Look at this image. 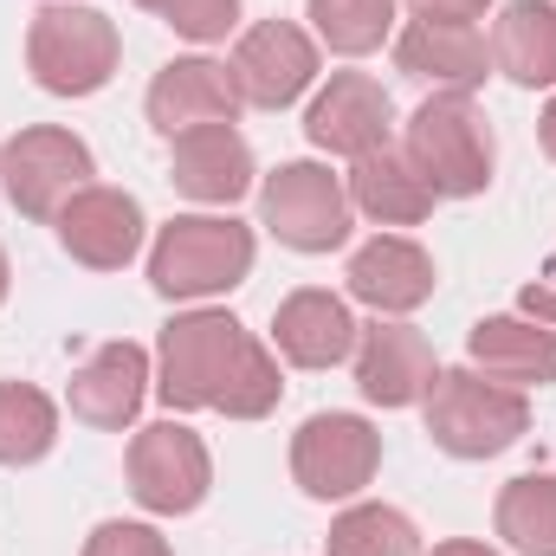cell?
Masks as SVG:
<instances>
[{
    "instance_id": "cell-11",
    "label": "cell",
    "mask_w": 556,
    "mask_h": 556,
    "mask_svg": "<svg viewBox=\"0 0 556 556\" xmlns=\"http://www.w3.org/2000/svg\"><path fill=\"white\" fill-rule=\"evenodd\" d=\"M304 137L324 155L363 162V155L389 149V137H395V98L369 72H330V85L304 111Z\"/></svg>"
},
{
    "instance_id": "cell-19",
    "label": "cell",
    "mask_w": 556,
    "mask_h": 556,
    "mask_svg": "<svg viewBox=\"0 0 556 556\" xmlns=\"http://www.w3.org/2000/svg\"><path fill=\"white\" fill-rule=\"evenodd\" d=\"M356 337H363L356 311L337 291H324V285L291 291L273 311V350L291 369H337V363L356 356Z\"/></svg>"
},
{
    "instance_id": "cell-23",
    "label": "cell",
    "mask_w": 556,
    "mask_h": 556,
    "mask_svg": "<svg viewBox=\"0 0 556 556\" xmlns=\"http://www.w3.org/2000/svg\"><path fill=\"white\" fill-rule=\"evenodd\" d=\"M492 531L511 556H556V472H518L492 505Z\"/></svg>"
},
{
    "instance_id": "cell-9",
    "label": "cell",
    "mask_w": 556,
    "mask_h": 556,
    "mask_svg": "<svg viewBox=\"0 0 556 556\" xmlns=\"http://www.w3.org/2000/svg\"><path fill=\"white\" fill-rule=\"evenodd\" d=\"M91 175H98L91 142L59 130V124H33V130L0 142V194L26 220H59V207L78 188H91Z\"/></svg>"
},
{
    "instance_id": "cell-10",
    "label": "cell",
    "mask_w": 556,
    "mask_h": 556,
    "mask_svg": "<svg viewBox=\"0 0 556 556\" xmlns=\"http://www.w3.org/2000/svg\"><path fill=\"white\" fill-rule=\"evenodd\" d=\"M227 72H233L240 104H253V111H285V104H298V98L317 85V39H311L298 20H260V26H247V33L233 39Z\"/></svg>"
},
{
    "instance_id": "cell-25",
    "label": "cell",
    "mask_w": 556,
    "mask_h": 556,
    "mask_svg": "<svg viewBox=\"0 0 556 556\" xmlns=\"http://www.w3.org/2000/svg\"><path fill=\"white\" fill-rule=\"evenodd\" d=\"M324 556H427L420 551V531L408 511L395 505H376V498H356L330 518V538Z\"/></svg>"
},
{
    "instance_id": "cell-28",
    "label": "cell",
    "mask_w": 556,
    "mask_h": 556,
    "mask_svg": "<svg viewBox=\"0 0 556 556\" xmlns=\"http://www.w3.org/2000/svg\"><path fill=\"white\" fill-rule=\"evenodd\" d=\"M85 556H175L168 538L155 525H137V518H104L91 538H85Z\"/></svg>"
},
{
    "instance_id": "cell-31",
    "label": "cell",
    "mask_w": 556,
    "mask_h": 556,
    "mask_svg": "<svg viewBox=\"0 0 556 556\" xmlns=\"http://www.w3.org/2000/svg\"><path fill=\"white\" fill-rule=\"evenodd\" d=\"M427 556H505V551H492V544H472V538H446V544H433Z\"/></svg>"
},
{
    "instance_id": "cell-4",
    "label": "cell",
    "mask_w": 556,
    "mask_h": 556,
    "mask_svg": "<svg viewBox=\"0 0 556 556\" xmlns=\"http://www.w3.org/2000/svg\"><path fill=\"white\" fill-rule=\"evenodd\" d=\"M420 415H427V440L446 459H498L531 433V395L505 389V382H492L466 363V369L433 376Z\"/></svg>"
},
{
    "instance_id": "cell-6",
    "label": "cell",
    "mask_w": 556,
    "mask_h": 556,
    "mask_svg": "<svg viewBox=\"0 0 556 556\" xmlns=\"http://www.w3.org/2000/svg\"><path fill=\"white\" fill-rule=\"evenodd\" d=\"M260 227L291 253H337L356 227V207L343 175L324 162H278L273 175H260Z\"/></svg>"
},
{
    "instance_id": "cell-30",
    "label": "cell",
    "mask_w": 556,
    "mask_h": 556,
    "mask_svg": "<svg viewBox=\"0 0 556 556\" xmlns=\"http://www.w3.org/2000/svg\"><path fill=\"white\" fill-rule=\"evenodd\" d=\"M485 7H492V0H408L415 20H459V26L485 20Z\"/></svg>"
},
{
    "instance_id": "cell-20",
    "label": "cell",
    "mask_w": 556,
    "mask_h": 556,
    "mask_svg": "<svg viewBox=\"0 0 556 556\" xmlns=\"http://www.w3.org/2000/svg\"><path fill=\"white\" fill-rule=\"evenodd\" d=\"M466 363L505 389H551L556 382V330L525 317V311H505V317H479L466 330Z\"/></svg>"
},
{
    "instance_id": "cell-15",
    "label": "cell",
    "mask_w": 556,
    "mask_h": 556,
    "mask_svg": "<svg viewBox=\"0 0 556 556\" xmlns=\"http://www.w3.org/2000/svg\"><path fill=\"white\" fill-rule=\"evenodd\" d=\"M149 389H155V356L142 343H130V337H117V343H98L72 369L65 408L85 420V427H98V433H124L142 415Z\"/></svg>"
},
{
    "instance_id": "cell-24",
    "label": "cell",
    "mask_w": 556,
    "mask_h": 556,
    "mask_svg": "<svg viewBox=\"0 0 556 556\" xmlns=\"http://www.w3.org/2000/svg\"><path fill=\"white\" fill-rule=\"evenodd\" d=\"M395 7L402 0H304L311 39L330 46L337 59H369L395 39Z\"/></svg>"
},
{
    "instance_id": "cell-5",
    "label": "cell",
    "mask_w": 556,
    "mask_h": 556,
    "mask_svg": "<svg viewBox=\"0 0 556 556\" xmlns=\"http://www.w3.org/2000/svg\"><path fill=\"white\" fill-rule=\"evenodd\" d=\"M402 155L420 168V181L440 201H472L492 188V124L466 91H433L415 117L402 124Z\"/></svg>"
},
{
    "instance_id": "cell-13",
    "label": "cell",
    "mask_w": 556,
    "mask_h": 556,
    "mask_svg": "<svg viewBox=\"0 0 556 556\" xmlns=\"http://www.w3.org/2000/svg\"><path fill=\"white\" fill-rule=\"evenodd\" d=\"M155 137H188V130H214V124H240V91H233V72L207 52H188V59H168L142 98Z\"/></svg>"
},
{
    "instance_id": "cell-3",
    "label": "cell",
    "mask_w": 556,
    "mask_h": 556,
    "mask_svg": "<svg viewBox=\"0 0 556 556\" xmlns=\"http://www.w3.org/2000/svg\"><path fill=\"white\" fill-rule=\"evenodd\" d=\"M124 65V33L111 13L85 0H46L26 20V72L52 98H91L117 78Z\"/></svg>"
},
{
    "instance_id": "cell-7",
    "label": "cell",
    "mask_w": 556,
    "mask_h": 556,
    "mask_svg": "<svg viewBox=\"0 0 556 556\" xmlns=\"http://www.w3.org/2000/svg\"><path fill=\"white\" fill-rule=\"evenodd\" d=\"M130 498H137L149 518H188L207 505L214 492V459H207V440L181 420H149L130 433Z\"/></svg>"
},
{
    "instance_id": "cell-18",
    "label": "cell",
    "mask_w": 556,
    "mask_h": 556,
    "mask_svg": "<svg viewBox=\"0 0 556 556\" xmlns=\"http://www.w3.org/2000/svg\"><path fill=\"white\" fill-rule=\"evenodd\" d=\"M168 181H175V194H188L201 207H233L240 194L260 188V162H253V142L240 137L233 124H214V130L175 137Z\"/></svg>"
},
{
    "instance_id": "cell-29",
    "label": "cell",
    "mask_w": 556,
    "mask_h": 556,
    "mask_svg": "<svg viewBox=\"0 0 556 556\" xmlns=\"http://www.w3.org/2000/svg\"><path fill=\"white\" fill-rule=\"evenodd\" d=\"M518 311L556 330V253H551V266H544V273H538L531 285H525V291H518Z\"/></svg>"
},
{
    "instance_id": "cell-16",
    "label": "cell",
    "mask_w": 556,
    "mask_h": 556,
    "mask_svg": "<svg viewBox=\"0 0 556 556\" xmlns=\"http://www.w3.org/2000/svg\"><path fill=\"white\" fill-rule=\"evenodd\" d=\"M395 72H408L433 91H479L492 78V46L479 26H459V20H408L395 26Z\"/></svg>"
},
{
    "instance_id": "cell-21",
    "label": "cell",
    "mask_w": 556,
    "mask_h": 556,
    "mask_svg": "<svg viewBox=\"0 0 556 556\" xmlns=\"http://www.w3.org/2000/svg\"><path fill=\"white\" fill-rule=\"evenodd\" d=\"M485 46L518 91H556V0H505Z\"/></svg>"
},
{
    "instance_id": "cell-14",
    "label": "cell",
    "mask_w": 556,
    "mask_h": 556,
    "mask_svg": "<svg viewBox=\"0 0 556 556\" xmlns=\"http://www.w3.org/2000/svg\"><path fill=\"white\" fill-rule=\"evenodd\" d=\"M59 247L78 260V266H91V273H124L130 260L142 253V201L130 188H104V181H91V188H78L65 207H59Z\"/></svg>"
},
{
    "instance_id": "cell-34",
    "label": "cell",
    "mask_w": 556,
    "mask_h": 556,
    "mask_svg": "<svg viewBox=\"0 0 556 556\" xmlns=\"http://www.w3.org/2000/svg\"><path fill=\"white\" fill-rule=\"evenodd\" d=\"M142 13H162V20H168V7H175V0H137Z\"/></svg>"
},
{
    "instance_id": "cell-2",
    "label": "cell",
    "mask_w": 556,
    "mask_h": 556,
    "mask_svg": "<svg viewBox=\"0 0 556 556\" xmlns=\"http://www.w3.org/2000/svg\"><path fill=\"white\" fill-rule=\"evenodd\" d=\"M260 240L233 214H175L149 247V285L168 304H207L253 278Z\"/></svg>"
},
{
    "instance_id": "cell-33",
    "label": "cell",
    "mask_w": 556,
    "mask_h": 556,
    "mask_svg": "<svg viewBox=\"0 0 556 556\" xmlns=\"http://www.w3.org/2000/svg\"><path fill=\"white\" fill-rule=\"evenodd\" d=\"M7 291H13V266H7V253H0V304H7Z\"/></svg>"
},
{
    "instance_id": "cell-27",
    "label": "cell",
    "mask_w": 556,
    "mask_h": 556,
    "mask_svg": "<svg viewBox=\"0 0 556 556\" xmlns=\"http://www.w3.org/2000/svg\"><path fill=\"white\" fill-rule=\"evenodd\" d=\"M168 26L181 39H194V46H214V39H227L240 26V0H175L168 7Z\"/></svg>"
},
{
    "instance_id": "cell-32",
    "label": "cell",
    "mask_w": 556,
    "mask_h": 556,
    "mask_svg": "<svg viewBox=\"0 0 556 556\" xmlns=\"http://www.w3.org/2000/svg\"><path fill=\"white\" fill-rule=\"evenodd\" d=\"M538 142H544V155L556 162V98L544 104V117H538Z\"/></svg>"
},
{
    "instance_id": "cell-17",
    "label": "cell",
    "mask_w": 556,
    "mask_h": 556,
    "mask_svg": "<svg viewBox=\"0 0 556 556\" xmlns=\"http://www.w3.org/2000/svg\"><path fill=\"white\" fill-rule=\"evenodd\" d=\"M343 285H350V298L369 304L376 317H408V311H420V304L433 298L440 278H433V253H427L420 240H408V233H376V240H363V247L350 253Z\"/></svg>"
},
{
    "instance_id": "cell-1",
    "label": "cell",
    "mask_w": 556,
    "mask_h": 556,
    "mask_svg": "<svg viewBox=\"0 0 556 556\" xmlns=\"http://www.w3.org/2000/svg\"><path fill=\"white\" fill-rule=\"evenodd\" d=\"M155 395L168 415L214 408L227 420H266L285 395L278 350H266L233 311H175L155 337Z\"/></svg>"
},
{
    "instance_id": "cell-26",
    "label": "cell",
    "mask_w": 556,
    "mask_h": 556,
    "mask_svg": "<svg viewBox=\"0 0 556 556\" xmlns=\"http://www.w3.org/2000/svg\"><path fill=\"white\" fill-rule=\"evenodd\" d=\"M59 446V402L33 382H0V466H39Z\"/></svg>"
},
{
    "instance_id": "cell-12",
    "label": "cell",
    "mask_w": 556,
    "mask_h": 556,
    "mask_svg": "<svg viewBox=\"0 0 556 556\" xmlns=\"http://www.w3.org/2000/svg\"><path fill=\"white\" fill-rule=\"evenodd\" d=\"M350 363H356V389H363L369 408H420L427 389H433V376H440L433 343L420 337L408 317H376V324H363Z\"/></svg>"
},
{
    "instance_id": "cell-8",
    "label": "cell",
    "mask_w": 556,
    "mask_h": 556,
    "mask_svg": "<svg viewBox=\"0 0 556 556\" xmlns=\"http://www.w3.org/2000/svg\"><path fill=\"white\" fill-rule=\"evenodd\" d=\"M382 472V433L363 415H311L291 433V479L317 505H356Z\"/></svg>"
},
{
    "instance_id": "cell-22",
    "label": "cell",
    "mask_w": 556,
    "mask_h": 556,
    "mask_svg": "<svg viewBox=\"0 0 556 556\" xmlns=\"http://www.w3.org/2000/svg\"><path fill=\"white\" fill-rule=\"evenodd\" d=\"M343 188H350V207H356L363 220H376V227H420V220L433 214V201H440L395 142L376 149V155H363V162H350Z\"/></svg>"
}]
</instances>
